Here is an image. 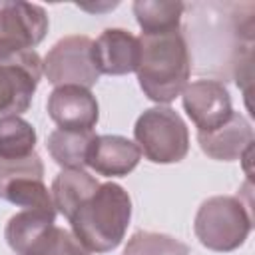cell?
<instances>
[{"label": "cell", "instance_id": "6da1fadb", "mask_svg": "<svg viewBox=\"0 0 255 255\" xmlns=\"http://www.w3.org/2000/svg\"><path fill=\"white\" fill-rule=\"evenodd\" d=\"M137 82L141 92L157 104H169L187 86L191 54L181 30L139 36Z\"/></svg>", "mask_w": 255, "mask_h": 255}, {"label": "cell", "instance_id": "7a4b0ae2", "mask_svg": "<svg viewBox=\"0 0 255 255\" xmlns=\"http://www.w3.org/2000/svg\"><path fill=\"white\" fill-rule=\"evenodd\" d=\"M131 199L129 193L114 183H100L98 189L86 197L70 215L74 237L90 253L114 251L129 225Z\"/></svg>", "mask_w": 255, "mask_h": 255}, {"label": "cell", "instance_id": "3957f363", "mask_svg": "<svg viewBox=\"0 0 255 255\" xmlns=\"http://www.w3.org/2000/svg\"><path fill=\"white\" fill-rule=\"evenodd\" d=\"M253 219L249 207L235 195H215L205 199L193 221L199 243L217 253L239 249L249 237Z\"/></svg>", "mask_w": 255, "mask_h": 255}, {"label": "cell", "instance_id": "277c9868", "mask_svg": "<svg viewBox=\"0 0 255 255\" xmlns=\"http://www.w3.org/2000/svg\"><path fill=\"white\" fill-rule=\"evenodd\" d=\"M133 135L139 151L151 163H177L189 151L187 126L169 106L145 110L133 126Z\"/></svg>", "mask_w": 255, "mask_h": 255}, {"label": "cell", "instance_id": "5b68a950", "mask_svg": "<svg viewBox=\"0 0 255 255\" xmlns=\"http://www.w3.org/2000/svg\"><path fill=\"white\" fill-rule=\"evenodd\" d=\"M0 199L34 211L56 215L44 183V163L36 151L24 157H0Z\"/></svg>", "mask_w": 255, "mask_h": 255}, {"label": "cell", "instance_id": "8992f818", "mask_svg": "<svg viewBox=\"0 0 255 255\" xmlns=\"http://www.w3.org/2000/svg\"><path fill=\"white\" fill-rule=\"evenodd\" d=\"M92 44L88 36H66L58 40L42 62V74L50 84L92 88L100 80V72L92 60Z\"/></svg>", "mask_w": 255, "mask_h": 255}, {"label": "cell", "instance_id": "52a82bcc", "mask_svg": "<svg viewBox=\"0 0 255 255\" xmlns=\"http://www.w3.org/2000/svg\"><path fill=\"white\" fill-rule=\"evenodd\" d=\"M42 78V58L36 50L0 56V114L20 116L30 108Z\"/></svg>", "mask_w": 255, "mask_h": 255}, {"label": "cell", "instance_id": "ba28073f", "mask_svg": "<svg viewBox=\"0 0 255 255\" xmlns=\"http://www.w3.org/2000/svg\"><path fill=\"white\" fill-rule=\"evenodd\" d=\"M48 32V14L30 2H4L0 6V56L34 50Z\"/></svg>", "mask_w": 255, "mask_h": 255}, {"label": "cell", "instance_id": "9c48e42d", "mask_svg": "<svg viewBox=\"0 0 255 255\" xmlns=\"http://www.w3.org/2000/svg\"><path fill=\"white\" fill-rule=\"evenodd\" d=\"M183 110L197 126V131H213L233 116L231 96L219 80H197L181 92Z\"/></svg>", "mask_w": 255, "mask_h": 255}, {"label": "cell", "instance_id": "30bf717a", "mask_svg": "<svg viewBox=\"0 0 255 255\" xmlns=\"http://www.w3.org/2000/svg\"><path fill=\"white\" fill-rule=\"evenodd\" d=\"M48 116L62 129L92 131L100 118L96 96L82 86H58L48 98Z\"/></svg>", "mask_w": 255, "mask_h": 255}, {"label": "cell", "instance_id": "8fae6325", "mask_svg": "<svg viewBox=\"0 0 255 255\" xmlns=\"http://www.w3.org/2000/svg\"><path fill=\"white\" fill-rule=\"evenodd\" d=\"M139 38L124 28L104 30L92 44V60L100 74L124 76L139 66Z\"/></svg>", "mask_w": 255, "mask_h": 255}, {"label": "cell", "instance_id": "7c38bea8", "mask_svg": "<svg viewBox=\"0 0 255 255\" xmlns=\"http://www.w3.org/2000/svg\"><path fill=\"white\" fill-rule=\"evenodd\" d=\"M199 147L205 155L217 161L241 159L253 147V128L247 118L233 112L227 124L213 131H197Z\"/></svg>", "mask_w": 255, "mask_h": 255}, {"label": "cell", "instance_id": "4fadbf2b", "mask_svg": "<svg viewBox=\"0 0 255 255\" xmlns=\"http://www.w3.org/2000/svg\"><path fill=\"white\" fill-rule=\"evenodd\" d=\"M141 159L137 143L124 135H96L88 149L86 165L106 177H124Z\"/></svg>", "mask_w": 255, "mask_h": 255}, {"label": "cell", "instance_id": "5bb4252c", "mask_svg": "<svg viewBox=\"0 0 255 255\" xmlns=\"http://www.w3.org/2000/svg\"><path fill=\"white\" fill-rule=\"evenodd\" d=\"M98 185L100 181L84 169H62L54 177L52 189H50L56 211H60L66 219H70L74 209L86 197H90L98 189Z\"/></svg>", "mask_w": 255, "mask_h": 255}, {"label": "cell", "instance_id": "9a60e30c", "mask_svg": "<svg viewBox=\"0 0 255 255\" xmlns=\"http://www.w3.org/2000/svg\"><path fill=\"white\" fill-rule=\"evenodd\" d=\"M131 8L141 34H165L179 30L185 4L179 0H135Z\"/></svg>", "mask_w": 255, "mask_h": 255}, {"label": "cell", "instance_id": "2e32d148", "mask_svg": "<svg viewBox=\"0 0 255 255\" xmlns=\"http://www.w3.org/2000/svg\"><path fill=\"white\" fill-rule=\"evenodd\" d=\"M94 137H96L94 131L58 128L48 135L46 147L52 159L64 169H84L86 159H88V149Z\"/></svg>", "mask_w": 255, "mask_h": 255}, {"label": "cell", "instance_id": "e0dca14e", "mask_svg": "<svg viewBox=\"0 0 255 255\" xmlns=\"http://www.w3.org/2000/svg\"><path fill=\"white\" fill-rule=\"evenodd\" d=\"M56 219V215L52 213H44V211H34V209H24L16 215L10 217V221L6 223L4 229V237L6 243L10 245V249L16 255H22L26 251V247L48 227L52 225Z\"/></svg>", "mask_w": 255, "mask_h": 255}, {"label": "cell", "instance_id": "ac0fdd59", "mask_svg": "<svg viewBox=\"0 0 255 255\" xmlns=\"http://www.w3.org/2000/svg\"><path fill=\"white\" fill-rule=\"evenodd\" d=\"M36 147V129L20 116H0V157H24Z\"/></svg>", "mask_w": 255, "mask_h": 255}, {"label": "cell", "instance_id": "d6986e66", "mask_svg": "<svg viewBox=\"0 0 255 255\" xmlns=\"http://www.w3.org/2000/svg\"><path fill=\"white\" fill-rule=\"evenodd\" d=\"M22 255H92L76 237L72 231L48 225L28 247Z\"/></svg>", "mask_w": 255, "mask_h": 255}, {"label": "cell", "instance_id": "ffe728a7", "mask_svg": "<svg viewBox=\"0 0 255 255\" xmlns=\"http://www.w3.org/2000/svg\"><path fill=\"white\" fill-rule=\"evenodd\" d=\"M122 255H189V247L165 233L137 231L128 239Z\"/></svg>", "mask_w": 255, "mask_h": 255}]
</instances>
